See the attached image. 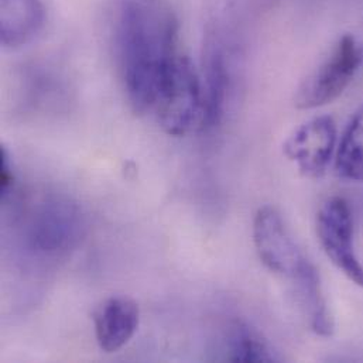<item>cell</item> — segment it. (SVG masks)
Masks as SVG:
<instances>
[{"label": "cell", "mask_w": 363, "mask_h": 363, "mask_svg": "<svg viewBox=\"0 0 363 363\" xmlns=\"http://www.w3.org/2000/svg\"><path fill=\"white\" fill-rule=\"evenodd\" d=\"M179 24L157 0H123L116 23V50L125 89L138 112L155 111L179 57Z\"/></svg>", "instance_id": "cell-1"}, {"label": "cell", "mask_w": 363, "mask_h": 363, "mask_svg": "<svg viewBox=\"0 0 363 363\" xmlns=\"http://www.w3.org/2000/svg\"><path fill=\"white\" fill-rule=\"evenodd\" d=\"M23 242L37 256H60L77 245L84 230L79 208L67 198L47 195L31 202L23 219Z\"/></svg>", "instance_id": "cell-2"}, {"label": "cell", "mask_w": 363, "mask_h": 363, "mask_svg": "<svg viewBox=\"0 0 363 363\" xmlns=\"http://www.w3.org/2000/svg\"><path fill=\"white\" fill-rule=\"evenodd\" d=\"M253 243L262 263L274 274L297 284L315 266L303 253L290 233L280 212L272 206H260L253 219Z\"/></svg>", "instance_id": "cell-3"}, {"label": "cell", "mask_w": 363, "mask_h": 363, "mask_svg": "<svg viewBox=\"0 0 363 363\" xmlns=\"http://www.w3.org/2000/svg\"><path fill=\"white\" fill-rule=\"evenodd\" d=\"M155 112L160 126L172 136L202 128L203 91L188 57H177Z\"/></svg>", "instance_id": "cell-4"}, {"label": "cell", "mask_w": 363, "mask_h": 363, "mask_svg": "<svg viewBox=\"0 0 363 363\" xmlns=\"http://www.w3.org/2000/svg\"><path fill=\"white\" fill-rule=\"evenodd\" d=\"M362 61V50L355 37L342 35L331 55L297 89L296 106L315 109L335 101L352 82Z\"/></svg>", "instance_id": "cell-5"}, {"label": "cell", "mask_w": 363, "mask_h": 363, "mask_svg": "<svg viewBox=\"0 0 363 363\" xmlns=\"http://www.w3.org/2000/svg\"><path fill=\"white\" fill-rule=\"evenodd\" d=\"M317 233L321 247L334 266L363 289V263L354 245V216L342 196L323 202L317 213Z\"/></svg>", "instance_id": "cell-6"}, {"label": "cell", "mask_w": 363, "mask_h": 363, "mask_svg": "<svg viewBox=\"0 0 363 363\" xmlns=\"http://www.w3.org/2000/svg\"><path fill=\"white\" fill-rule=\"evenodd\" d=\"M283 152L306 177H323L337 153L335 121L331 116L308 121L289 136Z\"/></svg>", "instance_id": "cell-7"}, {"label": "cell", "mask_w": 363, "mask_h": 363, "mask_svg": "<svg viewBox=\"0 0 363 363\" xmlns=\"http://www.w3.org/2000/svg\"><path fill=\"white\" fill-rule=\"evenodd\" d=\"M226 37L212 26H206L203 43V119L202 129L218 126L225 115L230 69Z\"/></svg>", "instance_id": "cell-8"}, {"label": "cell", "mask_w": 363, "mask_h": 363, "mask_svg": "<svg viewBox=\"0 0 363 363\" xmlns=\"http://www.w3.org/2000/svg\"><path fill=\"white\" fill-rule=\"evenodd\" d=\"M94 321L99 348L112 354L122 350L135 337L140 311L132 298L112 297L98 308Z\"/></svg>", "instance_id": "cell-9"}, {"label": "cell", "mask_w": 363, "mask_h": 363, "mask_svg": "<svg viewBox=\"0 0 363 363\" xmlns=\"http://www.w3.org/2000/svg\"><path fill=\"white\" fill-rule=\"evenodd\" d=\"M44 7L40 0H0V40L6 47L31 41L43 28Z\"/></svg>", "instance_id": "cell-10"}, {"label": "cell", "mask_w": 363, "mask_h": 363, "mask_svg": "<svg viewBox=\"0 0 363 363\" xmlns=\"http://www.w3.org/2000/svg\"><path fill=\"white\" fill-rule=\"evenodd\" d=\"M335 173L345 182H363V105L342 133L335 153Z\"/></svg>", "instance_id": "cell-11"}, {"label": "cell", "mask_w": 363, "mask_h": 363, "mask_svg": "<svg viewBox=\"0 0 363 363\" xmlns=\"http://www.w3.org/2000/svg\"><path fill=\"white\" fill-rule=\"evenodd\" d=\"M226 357L232 362L276 361L266 341L246 323L233 321L226 337Z\"/></svg>", "instance_id": "cell-12"}, {"label": "cell", "mask_w": 363, "mask_h": 363, "mask_svg": "<svg viewBox=\"0 0 363 363\" xmlns=\"http://www.w3.org/2000/svg\"><path fill=\"white\" fill-rule=\"evenodd\" d=\"M1 157V167H0V196L3 201L7 199V196L11 194V188H13V170L9 162V155L6 152V149H1L0 153Z\"/></svg>", "instance_id": "cell-13"}]
</instances>
